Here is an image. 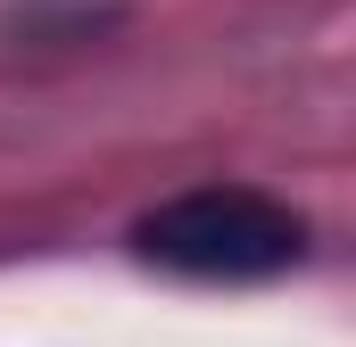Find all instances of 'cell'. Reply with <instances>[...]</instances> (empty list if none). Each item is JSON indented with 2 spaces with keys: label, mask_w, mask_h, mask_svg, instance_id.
Masks as SVG:
<instances>
[{
  "label": "cell",
  "mask_w": 356,
  "mask_h": 347,
  "mask_svg": "<svg viewBox=\"0 0 356 347\" xmlns=\"http://www.w3.org/2000/svg\"><path fill=\"white\" fill-rule=\"evenodd\" d=\"M133 248L158 273H182V281H273L307 257V215H290L266 190L207 182V190L166 198L158 215H141Z\"/></svg>",
  "instance_id": "cell-1"
}]
</instances>
